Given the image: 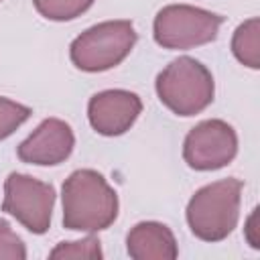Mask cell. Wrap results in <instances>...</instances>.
I'll list each match as a JSON object with an SVG mask.
<instances>
[{
    "label": "cell",
    "instance_id": "cell-12",
    "mask_svg": "<svg viewBox=\"0 0 260 260\" xmlns=\"http://www.w3.org/2000/svg\"><path fill=\"white\" fill-rule=\"evenodd\" d=\"M32 4L41 16L63 22L81 16L93 4V0H32Z\"/></svg>",
    "mask_w": 260,
    "mask_h": 260
},
{
    "label": "cell",
    "instance_id": "cell-3",
    "mask_svg": "<svg viewBox=\"0 0 260 260\" xmlns=\"http://www.w3.org/2000/svg\"><path fill=\"white\" fill-rule=\"evenodd\" d=\"M158 100L177 116H195L203 112L215 93L211 71L193 57L171 61L154 81Z\"/></svg>",
    "mask_w": 260,
    "mask_h": 260
},
{
    "label": "cell",
    "instance_id": "cell-6",
    "mask_svg": "<svg viewBox=\"0 0 260 260\" xmlns=\"http://www.w3.org/2000/svg\"><path fill=\"white\" fill-rule=\"evenodd\" d=\"M55 187L24 173H10L4 181L2 211L10 213L32 234H45L55 207Z\"/></svg>",
    "mask_w": 260,
    "mask_h": 260
},
{
    "label": "cell",
    "instance_id": "cell-5",
    "mask_svg": "<svg viewBox=\"0 0 260 260\" xmlns=\"http://www.w3.org/2000/svg\"><path fill=\"white\" fill-rule=\"evenodd\" d=\"M223 16L191 4L162 6L152 22L154 41L162 49L185 51L215 41Z\"/></svg>",
    "mask_w": 260,
    "mask_h": 260
},
{
    "label": "cell",
    "instance_id": "cell-15",
    "mask_svg": "<svg viewBox=\"0 0 260 260\" xmlns=\"http://www.w3.org/2000/svg\"><path fill=\"white\" fill-rule=\"evenodd\" d=\"M26 246L6 219H0V260H24Z\"/></svg>",
    "mask_w": 260,
    "mask_h": 260
},
{
    "label": "cell",
    "instance_id": "cell-7",
    "mask_svg": "<svg viewBox=\"0 0 260 260\" xmlns=\"http://www.w3.org/2000/svg\"><path fill=\"white\" fill-rule=\"evenodd\" d=\"M238 154L236 130L217 118L193 126L183 142V158L195 171H217Z\"/></svg>",
    "mask_w": 260,
    "mask_h": 260
},
{
    "label": "cell",
    "instance_id": "cell-8",
    "mask_svg": "<svg viewBox=\"0 0 260 260\" xmlns=\"http://www.w3.org/2000/svg\"><path fill=\"white\" fill-rule=\"evenodd\" d=\"M142 112V100L128 89H104L89 98L87 120L102 136H120L130 130Z\"/></svg>",
    "mask_w": 260,
    "mask_h": 260
},
{
    "label": "cell",
    "instance_id": "cell-16",
    "mask_svg": "<svg viewBox=\"0 0 260 260\" xmlns=\"http://www.w3.org/2000/svg\"><path fill=\"white\" fill-rule=\"evenodd\" d=\"M258 215H260V209L254 207L252 213L248 215L246 219V228H244V236L248 240V244L254 248V250H260V236H258Z\"/></svg>",
    "mask_w": 260,
    "mask_h": 260
},
{
    "label": "cell",
    "instance_id": "cell-9",
    "mask_svg": "<svg viewBox=\"0 0 260 260\" xmlns=\"http://www.w3.org/2000/svg\"><path fill=\"white\" fill-rule=\"evenodd\" d=\"M75 146V136L71 126L61 118L43 120L32 134L22 140L16 148V154L22 162L53 167L69 158Z\"/></svg>",
    "mask_w": 260,
    "mask_h": 260
},
{
    "label": "cell",
    "instance_id": "cell-11",
    "mask_svg": "<svg viewBox=\"0 0 260 260\" xmlns=\"http://www.w3.org/2000/svg\"><path fill=\"white\" fill-rule=\"evenodd\" d=\"M232 53L242 65L250 69L260 67V20L256 16L244 20L234 30Z\"/></svg>",
    "mask_w": 260,
    "mask_h": 260
},
{
    "label": "cell",
    "instance_id": "cell-13",
    "mask_svg": "<svg viewBox=\"0 0 260 260\" xmlns=\"http://www.w3.org/2000/svg\"><path fill=\"white\" fill-rule=\"evenodd\" d=\"M104 252L100 248V240L89 236L75 242H61L51 252L49 258H102Z\"/></svg>",
    "mask_w": 260,
    "mask_h": 260
},
{
    "label": "cell",
    "instance_id": "cell-10",
    "mask_svg": "<svg viewBox=\"0 0 260 260\" xmlns=\"http://www.w3.org/2000/svg\"><path fill=\"white\" fill-rule=\"evenodd\" d=\"M126 248L134 260H175L179 256L173 232L160 221H140L126 236Z\"/></svg>",
    "mask_w": 260,
    "mask_h": 260
},
{
    "label": "cell",
    "instance_id": "cell-2",
    "mask_svg": "<svg viewBox=\"0 0 260 260\" xmlns=\"http://www.w3.org/2000/svg\"><path fill=\"white\" fill-rule=\"evenodd\" d=\"M242 189L244 183L234 177L219 179L197 189L185 211L193 236L211 244L225 240L240 219Z\"/></svg>",
    "mask_w": 260,
    "mask_h": 260
},
{
    "label": "cell",
    "instance_id": "cell-4",
    "mask_svg": "<svg viewBox=\"0 0 260 260\" xmlns=\"http://www.w3.org/2000/svg\"><path fill=\"white\" fill-rule=\"evenodd\" d=\"M134 45L136 30L130 20H104L73 39L69 57L77 69L98 73L120 65Z\"/></svg>",
    "mask_w": 260,
    "mask_h": 260
},
{
    "label": "cell",
    "instance_id": "cell-14",
    "mask_svg": "<svg viewBox=\"0 0 260 260\" xmlns=\"http://www.w3.org/2000/svg\"><path fill=\"white\" fill-rule=\"evenodd\" d=\"M30 114L32 112L28 106H22L8 98H0V140L8 138L18 126H22Z\"/></svg>",
    "mask_w": 260,
    "mask_h": 260
},
{
    "label": "cell",
    "instance_id": "cell-1",
    "mask_svg": "<svg viewBox=\"0 0 260 260\" xmlns=\"http://www.w3.org/2000/svg\"><path fill=\"white\" fill-rule=\"evenodd\" d=\"M63 225L73 232H100L118 217V195L106 177L93 169L73 171L63 187Z\"/></svg>",
    "mask_w": 260,
    "mask_h": 260
}]
</instances>
